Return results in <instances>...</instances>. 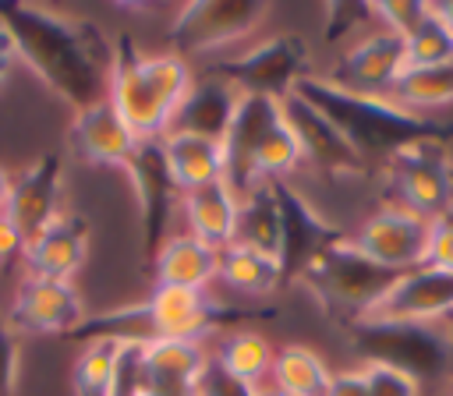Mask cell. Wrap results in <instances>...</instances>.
Listing matches in <instances>:
<instances>
[{"label":"cell","mask_w":453,"mask_h":396,"mask_svg":"<svg viewBox=\"0 0 453 396\" xmlns=\"http://www.w3.org/2000/svg\"><path fill=\"white\" fill-rule=\"evenodd\" d=\"M0 25L14 39L18 57L57 92L74 113L110 99L113 42L92 25L39 4H0Z\"/></svg>","instance_id":"6da1fadb"},{"label":"cell","mask_w":453,"mask_h":396,"mask_svg":"<svg viewBox=\"0 0 453 396\" xmlns=\"http://www.w3.org/2000/svg\"><path fill=\"white\" fill-rule=\"evenodd\" d=\"M308 106H315L347 141L350 148L368 163V159H389L400 148L421 145V141H439L446 145L453 138V120H435L414 110H403L389 95H361L333 85L329 78H311L304 74L294 88Z\"/></svg>","instance_id":"7a4b0ae2"},{"label":"cell","mask_w":453,"mask_h":396,"mask_svg":"<svg viewBox=\"0 0 453 396\" xmlns=\"http://www.w3.org/2000/svg\"><path fill=\"white\" fill-rule=\"evenodd\" d=\"M191 71L180 57H145L138 53L131 35H117L113 42V74H110V103L134 131L138 141H156L170 131V120L180 99L191 88Z\"/></svg>","instance_id":"3957f363"},{"label":"cell","mask_w":453,"mask_h":396,"mask_svg":"<svg viewBox=\"0 0 453 396\" xmlns=\"http://www.w3.org/2000/svg\"><path fill=\"white\" fill-rule=\"evenodd\" d=\"M400 279V272L372 262L347 233L329 244L301 276L297 283H304L311 290V297L340 322H361L368 318L379 301L393 290V283Z\"/></svg>","instance_id":"277c9868"},{"label":"cell","mask_w":453,"mask_h":396,"mask_svg":"<svg viewBox=\"0 0 453 396\" xmlns=\"http://www.w3.org/2000/svg\"><path fill=\"white\" fill-rule=\"evenodd\" d=\"M350 343L368 364H389L418 382L439 378L449 364V332L435 322L361 318L350 325Z\"/></svg>","instance_id":"5b68a950"},{"label":"cell","mask_w":453,"mask_h":396,"mask_svg":"<svg viewBox=\"0 0 453 396\" xmlns=\"http://www.w3.org/2000/svg\"><path fill=\"white\" fill-rule=\"evenodd\" d=\"M304 64H308L304 42L297 35H276L241 57L212 64L209 78L234 85L241 95H265V99L283 103L304 78Z\"/></svg>","instance_id":"8992f818"},{"label":"cell","mask_w":453,"mask_h":396,"mask_svg":"<svg viewBox=\"0 0 453 396\" xmlns=\"http://www.w3.org/2000/svg\"><path fill=\"white\" fill-rule=\"evenodd\" d=\"M265 11L269 4L262 0H195L177 11L166 39L173 46V57L212 53L255 32Z\"/></svg>","instance_id":"52a82bcc"},{"label":"cell","mask_w":453,"mask_h":396,"mask_svg":"<svg viewBox=\"0 0 453 396\" xmlns=\"http://www.w3.org/2000/svg\"><path fill=\"white\" fill-rule=\"evenodd\" d=\"M386 177L400 209H411L425 219L453 209V163L439 141L400 148L386 159Z\"/></svg>","instance_id":"ba28073f"},{"label":"cell","mask_w":453,"mask_h":396,"mask_svg":"<svg viewBox=\"0 0 453 396\" xmlns=\"http://www.w3.org/2000/svg\"><path fill=\"white\" fill-rule=\"evenodd\" d=\"M145 304L152 315L156 339H188V343H198L202 336H209L223 325L273 315V311H258V308H230V304L209 297L205 290H184V286H156Z\"/></svg>","instance_id":"9c48e42d"},{"label":"cell","mask_w":453,"mask_h":396,"mask_svg":"<svg viewBox=\"0 0 453 396\" xmlns=\"http://www.w3.org/2000/svg\"><path fill=\"white\" fill-rule=\"evenodd\" d=\"M124 173L131 177V187L138 194L145 251H149V258H156V251L170 237V216H173L177 198H180V187H177L170 163H166V152H163V138L138 141V148L124 163Z\"/></svg>","instance_id":"30bf717a"},{"label":"cell","mask_w":453,"mask_h":396,"mask_svg":"<svg viewBox=\"0 0 453 396\" xmlns=\"http://www.w3.org/2000/svg\"><path fill=\"white\" fill-rule=\"evenodd\" d=\"M273 198H276V212H280V251H276V262H280L283 283H294L343 233L333 223H326L301 198V191H294L287 180H273Z\"/></svg>","instance_id":"8fae6325"},{"label":"cell","mask_w":453,"mask_h":396,"mask_svg":"<svg viewBox=\"0 0 453 396\" xmlns=\"http://www.w3.org/2000/svg\"><path fill=\"white\" fill-rule=\"evenodd\" d=\"M428 226H432V219H425L411 209H400V205H386V209L372 212L350 240L372 262H379L393 272H407V269L425 265Z\"/></svg>","instance_id":"7c38bea8"},{"label":"cell","mask_w":453,"mask_h":396,"mask_svg":"<svg viewBox=\"0 0 453 396\" xmlns=\"http://www.w3.org/2000/svg\"><path fill=\"white\" fill-rule=\"evenodd\" d=\"M403 67H407L403 39L379 25L375 32L361 35L354 46L343 50L329 81L347 92H361V95H389Z\"/></svg>","instance_id":"4fadbf2b"},{"label":"cell","mask_w":453,"mask_h":396,"mask_svg":"<svg viewBox=\"0 0 453 396\" xmlns=\"http://www.w3.org/2000/svg\"><path fill=\"white\" fill-rule=\"evenodd\" d=\"M283 120V110L276 99L265 95H241L234 120L223 134V184L241 198L248 194L258 177H255V156L265 134Z\"/></svg>","instance_id":"5bb4252c"},{"label":"cell","mask_w":453,"mask_h":396,"mask_svg":"<svg viewBox=\"0 0 453 396\" xmlns=\"http://www.w3.org/2000/svg\"><path fill=\"white\" fill-rule=\"evenodd\" d=\"M85 322V304L67 279H42V276H25L14 304H11V329L14 332H32V336H67Z\"/></svg>","instance_id":"9a60e30c"},{"label":"cell","mask_w":453,"mask_h":396,"mask_svg":"<svg viewBox=\"0 0 453 396\" xmlns=\"http://www.w3.org/2000/svg\"><path fill=\"white\" fill-rule=\"evenodd\" d=\"M280 110H283V120H287V127L294 131V138H297V145H301V156L311 163V166H319L322 173H329V177H354V173H365V159L350 148V141L315 110V106H308L301 95H287L283 103H280Z\"/></svg>","instance_id":"2e32d148"},{"label":"cell","mask_w":453,"mask_h":396,"mask_svg":"<svg viewBox=\"0 0 453 396\" xmlns=\"http://www.w3.org/2000/svg\"><path fill=\"white\" fill-rule=\"evenodd\" d=\"M453 311V272L418 265L400 272L393 290L379 301V308L368 318H389V322H442Z\"/></svg>","instance_id":"e0dca14e"},{"label":"cell","mask_w":453,"mask_h":396,"mask_svg":"<svg viewBox=\"0 0 453 396\" xmlns=\"http://www.w3.org/2000/svg\"><path fill=\"white\" fill-rule=\"evenodd\" d=\"M57 198H60V156L46 152L18 180H11V198H7L4 216L21 230L28 244L39 230H46L60 216Z\"/></svg>","instance_id":"ac0fdd59"},{"label":"cell","mask_w":453,"mask_h":396,"mask_svg":"<svg viewBox=\"0 0 453 396\" xmlns=\"http://www.w3.org/2000/svg\"><path fill=\"white\" fill-rule=\"evenodd\" d=\"M71 148L78 152V159H85L92 166H120L124 170V163L138 148V138L124 124L117 106L110 99H103V103L74 113V120H71Z\"/></svg>","instance_id":"d6986e66"},{"label":"cell","mask_w":453,"mask_h":396,"mask_svg":"<svg viewBox=\"0 0 453 396\" xmlns=\"http://www.w3.org/2000/svg\"><path fill=\"white\" fill-rule=\"evenodd\" d=\"M88 255V226L81 216H57L46 230H39L25 244V265L42 279H67L81 269Z\"/></svg>","instance_id":"ffe728a7"},{"label":"cell","mask_w":453,"mask_h":396,"mask_svg":"<svg viewBox=\"0 0 453 396\" xmlns=\"http://www.w3.org/2000/svg\"><path fill=\"white\" fill-rule=\"evenodd\" d=\"M237 103H241V92L234 85H226L219 78H205V81L188 88V95L180 99L166 134H198V138L223 141V134H226V127L234 120Z\"/></svg>","instance_id":"44dd1931"},{"label":"cell","mask_w":453,"mask_h":396,"mask_svg":"<svg viewBox=\"0 0 453 396\" xmlns=\"http://www.w3.org/2000/svg\"><path fill=\"white\" fill-rule=\"evenodd\" d=\"M156 286L205 290L219 276V248L198 240L195 233H170L152 258Z\"/></svg>","instance_id":"7402d4cb"},{"label":"cell","mask_w":453,"mask_h":396,"mask_svg":"<svg viewBox=\"0 0 453 396\" xmlns=\"http://www.w3.org/2000/svg\"><path fill=\"white\" fill-rule=\"evenodd\" d=\"M212 357L188 339H149L142 346L145 389H195Z\"/></svg>","instance_id":"603a6c76"},{"label":"cell","mask_w":453,"mask_h":396,"mask_svg":"<svg viewBox=\"0 0 453 396\" xmlns=\"http://www.w3.org/2000/svg\"><path fill=\"white\" fill-rule=\"evenodd\" d=\"M180 209L188 219V233L212 248L234 244V226H237V194L219 180L198 191L180 194Z\"/></svg>","instance_id":"cb8c5ba5"},{"label":"cell","mask_w":453,"mask_h":396,"mask_svg":"<svg viewBox=\"0 0 453 396\" xmlns=\"http://www.w3.org/2000/svg\"><path fill=\"white\" fill-rule=\"evenodd\" d=\"M163 152L180 194L223 180V141L198 138V134H166Z\"/></svg>","instance_id":"d4e9b609"},{"label":"cell","mask_w":453,"mask_h":396,"mask_svg":"<svg viewBox=\"0 0 453 396\" xmlns=\"http://www.w3.org/2000/svg\"><path fill=\"white\" fill-rule=\"evenodd\" d=\"M216 279H223L230 290L248 293V297H265L283 283L276 255H265V251H255L244 244L219 248V276Z\"/></svg>","instance_id":"484cf974"},{"label":"cell","mask_w":453,"mask_h":396,"mask_svg":"<svg viewBox=\"0 0 453 396\" xmlns=\"http://www.w3.org/2000/svg\"><path fill=\"white\" fill-rule=\"evenodd\" d=\"M234 244L276 255L280 251V212L273 198V184H255L248 194L237 198V226Z\"/></svg>","instance_id":"4316f807"},{"label":"cell","mask_w":453,"mask_h":396,"mask_svg":"<svg viewBox=\"0 0 453 396\" xmlns=\"http://www.w3.org/2000/svg\"><path fill=\"white\" fill-rule=\"evenodd\" d=\"M64 339H81V343H96V339L149 343V339H156V332H152L149 304H124V308L103 311V315H85V322L78 329H71Z\"/></svg>","instance_id":"83f0119b"},{"label":"cell","mask_w":453,"mask_h":396,"mask_svg":"<svg viewBox=\"0 0 453 396\" xmlns=\"http://www.w3.org/2000/svg\"><path fill=\"white\" fill-rule=\"evenodd\" d=\"M269 378L287 396H326L333 371L308 346H283L280 354H273Z\"/></svg>","instance_id":"f1b7e54d"},{"label":"cell","mask_w":453,"mask_h":396,"mask_svg":"<svg viewBox=\"0 0 453 396\" xmlns=\"http://www.w3.org/2000/svg\"><path fill=\"white\" fill-rule=\"evenodd\" d=\"M226 375H234L237 382L258 389V382L273 371V346L265 343V336L251 332V329H237L219 343V354L212 357Z\"/></svg>","instance_id":"f546056e"},{"label":"cell","mask_w":453,"mask_h":396,"mask_svg":"<svg viewBox=\"0 0 453 396\" xmlns=\"http://www.w3.org/2000/svg\"><path fill=\"white\" fill-rule=\"evenodd\" d=\"M393 103L403 110H432L453 103V64H432V67H403V74L393 85Z\"/></svg>","instance_id":"4dcf8cb0"},{"label":"cell","mask_w":453,"mask_h":396,"mask_svg":"<svg viewBox=\"0 0 453 396\" xmlns=\"http://www.w3.org/2000/svg\"><path fill=\"white\" fill-rule=\"evenodd\" d=\"M120 346L124 343H110V339L85 343V350L74 357V371H71L74 396H110Z\"/></svg>","instance_id":"1f68e13d"},{"label":"cell","mask_w":453,"mask_h":396,"mask_svg":"<svg viewBox=\"0 0 453 396\" xmlns=\"http://www.w3.org/2000/svg\"><path fill=\"white\" fill-rule=\"evenodd\" d=\"M301 145L294 138V131L287 127V120H280L265 141L258 145V156H255V177L258 184H273V180H283L297 163H301Z\"/></svg>","instance_id":"d6a6232c"},{"label":"cell","mask_w":453,"mask_h":396,"mask_svg":"<svg viewBox=\"0 0 453 396\" xmlns=\"http://www.w3.org/2000/svg\"><path fill=\"white\" fill-rule=\"evenodd\" d=\"M403 50H407V67H432V64H453V35L449 28L432 14L428 4V18L403 35Z\"/></svg>","instance_id":"836d02e7"},{"label":"cell","mask_w":453,"mask_h":396,"mask_svg":"<svg viewBox=\"0 0 453 396\" xmlns=\"http://www.w3.org/2000/svg\"><path fill=\"white\" fill-rule=\"evenodd\" d=\"M379 25L375 18V4H329L326 7V42H340L347 35H354V28L361 25Z\"/></svg>","instance_id":"e575fe53"},{"label":"cell","mask_w":453,"mask_h":396,"mask_svg":"<svg viewBox=\"0 0 453 396\" xmlns=\"http://www.w3.org/2000/svg\"><path fill=\"white\" fill-rule=\"evenodd\" d=\"M375 18L382 28H389L403 39L428 18V4L425 0H386V4H375Z\"/></svg>","instance_id":"d590c367"},{"label":"cell","mask_w":453,"mask_h":396,"mask_svg":"<svg viewBox=\"0 0 453 396\" xmlns=\"http://www.w3.org/2000/svg\"><path fill=\"white\" fill-rule=\"evenodd\" d=\"M142 346L145 343H124L113 368L110 396H138L145 389V368H142Z\"/></svg>","instance_id":"8d00e7d4"},{"label":"cell","mask_w":453,"mask_h":396,"mask_svg":"<svg viewBox=\"0 0 453 396\" xmlns=\"http://www.w3.org/2000/svg\"><path fill=\"white\" fill-rule=\"evenodd\" d=\"M361 375H365L368 396H418V389H421L418 378H411L389 364H365Z\"/></svg>","instance_id":"74e56055"},{"label":"cell","mask_w":453,"mask_h":396,"mask_svg":"<svg viewBox=\"0 0 453 396\" xmlns=\"http://www.w3.org/2000/svg\"><path fill=\"white\" fill-rule=\"evenodd\" d=\"M425 265L453 272V209L439 212L428 226V248H425Z\"/></svg>","instance_id":"f35d334b"},{"label":"cell","mask_w":453,"mask_h":396,"mask_svg":"<svg viewBox=\"0 0 453 396\" xmlns=\"http://www.w3.org/2000/svg\"><path fill=\"white\" fill-rule=\"evenodd\" d=\"M195 392H198V396H255L251 385H244V382H237L234 375H226L216 361H209V368L202 371Z\"/></svg>","instance_id":"ab89813d"},{"label":"cell","mask_w":453,"mask_h":396,"mask_svg":"<svg viewBox=\"0 0 453 396\" xmlns=\"http://www.w3.org/2000/svg\"><path fill=\"white\" fill-rule=\"evenodd\" d=\"M18 389V332L0 325V396H14Z\"/></svg>","instance_id":"60d3db41"},{"label":"cell","mask_w":453,"mask_h":396,"mask_svg":"<svg viewBox=\"0 0 453 396\" xmlns=\"http://www.w3.org/2000/svg\"><path fill=\"white\" fill-rule=\"evenodd\" d=\"M21 255H25V237H21V230L0 212V265L11 262V258H21Z\"/></svg>","instance_id":"b9f144b4"},{"label":"cell","mask_w":453,"mask_h":396,"mask_svg":"<svg viewBox=\"0 0 453 396\" xmlns=\"http://www.w3.org/2000/svg\"><path fill=\"white\" fill-rule=\"evenodd\" d=\"M326 396H368L365 375L361 371H340V375H333Z\"/></svg>","instance_id":"7bdbcfd3"},{"label":"cell","mask_w":453,"mask_h":396,"mask_svg":"<svg viewBox=\"0 0 453 396\" xmlns=\"http://www.w3.org/2000/svg\"><path fill=\"white\" fill-rule=\"evenodd\" d=\"M14 60H18V50H14V39L7 35V28L0 25V85L7 81V74H11V67H14Z\"/></svg>","instance_id":"ee69618b"},{"label":"cell","mask_w":453,"mask_h":396,"mask_svg":"<svg viewBox=\"0 0 453 396\" xmlns=\"http://www.w3.org/2000/svg\"><path fill=\"white\" fill-rule=\"evenodd\" d=\"M432 14L449 28V35H453V0H439V4H432Z\"/></svg>","instance_id":"f6af8a7d"},{"label":"cell","mask_w":453,"mask_h":396,"mask_svg":"<svg viewBox=\"0 0 453 396\" xmlns=\"http://www.w3.org/2000/svg\"><path fill=\"white\" fill-rule=\"evenodd\" d=\"M138 396H198L195 389H142Z\"/></svg>","instance_id":"bcb514c9"},{"label":"cell","mask_w":453,"mask_h":396,"mask_svg":"<svg viewBox=\"0 0 453 396\" xmlns=\"http://www.w3.org/2000/svg\"><path fill=\"white\" fill-rule=\"evenodd\" d=\"M7 198H11V177H7V170L0 166V212L7 209Z\"/></svg>","instance_id":"7dc6e473"},{"label":"cell","mask_w":453,"mask_h":396,"mask_svg":"<svg viewBox=\"0 0 453 396\" xmlns=\"http://www.w3.org/2000/svg\"><path fill=\"white\" fill-rule=\"evenodd\" d=\"M255 396H287V392H280L276 385H258V389H255Z\"/></svg>","instance_id":"c3c4849f"},{"label":"cell","mask_w":453,"mask_h":396,"mask_svg":"<svg viewBox=\"0 0 453 396\" xmlns=\"http://www.w3.org/2000/svg\"><path fill=\"white\" fill-rule=\"evenodd\" d=\"M439 325H442V329H446V332H453V311H449V315H446V318H442V322H439Z\"/></svg>","instance_id":"681fc988"},{"label":"cell","mask_w":453,"mask_h":396,"mask_svg":"<svg viewBox=\"0 0 453 396\" xmlns=\"http://www.w3.org/2000/svg\"><path fill=\"white\" fill-rule=\"evenodd\" d=\"M449 396H453V385H449Z\"/></svg>","instance_id":"f907efd6"}]
</instances>
